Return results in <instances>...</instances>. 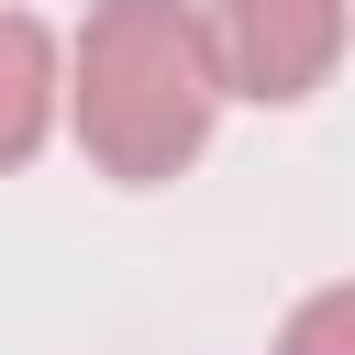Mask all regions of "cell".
I'll return each instance as SVG.
<instances>
[{
	"instance_id": "cell-1",
	"label": "cell",
	"mask_w": 355,
	"mask_h": 355,
	"mask_svg": "<svg viewBox=\"0 0 355 355\" xmlns=\"http://www.w3.org/2000/svg\"><path fill=\"white\" fill-rule=\"evenodd\" d=\"M67 122H78L89 166L122 178V189L200 166V144L222 122L200 11L189 0H100L89 33H78V67H67Z\"/></svg>"
},
{
	"instance_id": "cell-2",
	"label": "cell",
	"mask_w": 355,
	"mask_h": 355,
	"mask_svg": "<svg viewBox=\"0 0 355 355\" xmlns=\"http://www.w3.org/2000/svg\"><path fill=\"white\" fill-rule=\"evenodd\" d=\"M344 22H355V0H211V11H200V44H211L222 100L288 111V100H311V89L333 78Z\"/></svg>"
},
{
	"instance_id": "cell-3",
	"label": "cell",
	"mask_w": 355,
	"mask_h": 355,
	"mask_svg": "<svg viewBox=\"0 0 355 355\" xmlns=\"http://www.w3.org/2000/svg\"><path fill=\"white\" fill-rule=\"evenodd\" d=\"M55 100H67V78H55V33H44L33 11H0V178L33 166V144L55 133Z\"/></svg>"
},
{
	"instance_id": "cell-4",
	"label": "cell",
	"mask_w": 355,
	"mask_h": 355,
	"mask_svg": "<svg viewBox=\"0 0 355 355\" xmlns=\"http://www.w3.org/2000/svg\"><path fill=\"white\" fill-rule=\"evenodd\" d=\"M277 355H355V277H344V288H311V300L288 311Z\"/></svg>"
}]
</instances>
